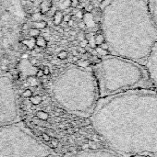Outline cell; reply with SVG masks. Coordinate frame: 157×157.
I'll return each instance as SVG.
<instances>
[{
	"instance_id": "cell-4",
	"label": "cell",
	"mask_w": 157,
	"mask_h": 157,
	"mask_svg": "<svg viewBox=\"0 0 157 157\" xmlns=\"http://www.w3.org/2000/svg\"><path fill=\"white\" fill-rule=\"evenodd\" d=\"M56 101L67 111L80 117H91L100 98L96 79L91 73H67L53 87Z\"/></svg>"
},
{
	"instance_id": "cell-1",
	"label": "cell",
	"mask_w": 157,
	"mask_h": 157,
	"mask_svg": "<svg viewBox=\"0 0 157 157\" xmlns=\"http://www.w3.org/2000/svg\"><path fill=\"white\" fill-rule=\"evenodd\" d=\"M92 124L122 157H157V91L137 89L99 98Z\"/></svg>"
},
{
	"instance_id": "cell-21",
	"label": "cell",
	"mask_w": 157,
	"mask_h": 157,
	"mask_svg": "<svg viewBox=\"0 0 157 157\" xmlns=\"http://www.w3.org/2000/svg\"><path fill=\"white\" fill-rule=\"evenodd\" d=\"M73 18V16L69 13V14H67V15H64V17H63V22H65V23H68L70 19H72Z\"/></svg>"
},
{
	"instance_id": "cell-11",
	"label": "cell",
	"mask_w": 157,
	"mask_h": 157,
	"mask_svg": "<svg viewBox=\"0 0 157 157\" xmlns=\"http://www.w3.org/2000/svg\"><path fill=\"white\" fill-rule=\"evenodd\" d=\"M148 5L152 17L157 25V0H148Z\"/></svg>"
},
{
	"instance_id": "cell-9",
	"label": "cell",
	"mask_w": 157,
	"mask_h": 157,
	"mask_svg": "<svg viewBox=\"0 0 157 157\" xmlns=\"http://www.w3.org/2000/svg\"><path fill=\"white\" fill-rule=\"evenodd\" d=\"M53 1L54 0H43L41 5H40V13L41 15H45L46 13L49 12L53 6Z\"/></svg>"
},
{
	"instance_id": "cell-35",
	"label": "cell",
	"mask_w": 157,
	"mask_h": 157,
	"mask_svg": "<svg viewBox=\"0 0 157 157\" xmlns=\"http://www.w3.org/2000/svg\"><path fill=\"white\" fill-rule=\"evenodd\" d=\"M96 1H97V2H99L100 4H102V3H103V2H104L105 0H96Z\"/></svg>"
},
{
	"instance_id": "cell-23",
	"label": "cell",
	"mask_w": 157,
	"mask_h": 157,
	"mask_svg": "<svg viewBox=\"0 0 157 157\" xmlns=\"http://www.w3.org/2000/svg\"><path fill=\"white\" fill-rule=\"evenodd\" d=\"M79 45H80V47H81V48H86V46L88 45V40H81L80 41V43H79Z\"/></svg>"
},
{
	"instance_id": "cell-2",
	"label": "cell",
	"mask_w": 157,
	"mask_h": 157,
	"mask_svg": "<svg viewBox=\"0 0 157 157\" xmlns=\"http://www.w3.org/2000/svg\"><path fill=\"white\" fill-rule=\"evenodd\" d=\"M102 31L108 51L144 65L157 44V25L148 0H105Z\"/></svg>"
},
{
	"instance_id": "cell-18",
	"label": "cell",
	"mask_w": 157,
	"mask_h": 157,
	"mask_svg": "<svg viewBox=\"0 0 157 157\" xmlns=\"http://www.w3.org/2000/svg\"><path fill=\"white\" fill-rule=\"evenodd\" d=\"M95 51H96V52H97V55H101V56H103V57L107 56V55H109V54H110L109 51L103 50V49H102V48H100L99 46H97V47L95 48Z\"/></svg>"
},
{
	"instance_id": "cell-25",
	"label": "cell",
	"mask_w": 157,
	"mask_h": 157,
	"mask_svg": "<svg viewBox=\"0 0 157 157\" xmlns=\"http://www.w3.org/2000/svg\"><path fill=\"white\" fill-rule=\"evenodd\" d=\"M77 40H78L79 41L84 40V34H83L82 32H80L79 34H77Z\"/></svg>"
},
{
	"instance_id": "cell-30",
	"label": "cell",
	"mask_w": 157,
	"mask_h": 157,
	"mask_svg": "<svg viewBox=\"0 0 157 157\" xmlns=\"http://www.w3.org/2000/svg\"><path fill=\"white\" fill-rule=\"evenodd\" d=\"M78 26H79L81 29H86V26H85V23L83 22V20H82V21H81V22H79Z\"/></svg>"
},
{
	"instance_id": "cell-28",
	"label": "cell",
	"mask_w": 157,
	"mask_h": 157,
	"mask_svg": "<svg viewBox=\"0 0 157 157\" xmlns=\"http://www.w3.org/2000/svg\"><path fill=\"white\" fill-rule=\"evenodd\" d=\"M43 75H43V69H39V70L37 71V73H36V76H37V77H42Z\"/></svg>"
},
{
	"instance_id": "cell-32",
	"label": "cell",
	"mask_w": 157,
	"mask_h": 157,
	"mask_svg": "<svg viewBox=\"0 0 157 157\" xmlns=\"http://www.w3.org/2000/svg\"><path fill=\"white\" fill-rule=\"evenodd\" d=\"M67 24H68V26H69V27H72V26L74 25V21H73V19H70V20H69V21H68Z\"/></svg>"
},
{
	"instance_id": "cell-17",
	"label": "cell",
	"mask_w": 157,
	"mask_h": 157,
	"mask_svg": "<svg viewBox=\"0 0 157 157\" xmlns=\"http://www.w3.org/2000/svg\"><path fill=\"white\" fill-rule=\"evenodd\" d=\"M41 34V30L38 29H35V28H31L28 31V35L31 37V38H36L38 36H40Z\"/></svg>"
},
{
	"instance_id": "cell-13",
	"label": "cell",
	"mask_w": 157,
	"mask_h": 157,
	"mask_svg": "<svg viewBox=\"0 0 157 157\" xmlns=\"http://www.w3.org/2000/svg\"><path fill=\"white\" fill-rule=\"evenodd\" d=\"M21 43L23 45L26 46V48L28 50H34L35 48V40H34V38H31V39H26V40H23L21 41Z\"/></svg>"
},
{
	"instance_id": "cell-6",
	"label": "cell",
	"mask_w": 157,
	"mask_h": 157,
	"mask_svg": "<svg viewBox=\"0 0 157 157\" xmlns=\"http://www.w3.org/2000/svg\"><path fill=\"white\" fill-rule=\"evenodd\" d=\"M19 122V110L12 87L0 81V129Z\"/></svg>"
},
{
	"instance_id": "cell-8",
	"label": "cell",
	"mask_w": 157,
	"mask_h": 157,
	"mask_svg": "<svg viewBox=\"0 0 157 157\" xmlns=\"http://www.w3.org/2000/svg\"><path fill=\"white\" fill-rule=\"evenodd\" d=\"M144 67L155 89L157 91V44L155 46L148 60L146 61Z\"/></svg>"
},
{
	"instance_id": "cell-3",
	"label": "cell",
	"mask_w": 157,
	"mask_h": 157,
	"mask_svg": "<svg viewBox=\"0 0 157 157\" xmlns=\"http://www.w3.org/2000/svg\"><path fill=\"white\" fill-rule=\"evenodd\" d=\"M93 66L100 98L131 90L155 89L144 65L136 62L107 55Z\"/></svg>"
},
{
	"instance_id": "cell-24",
	"label": "cell",
	"mask_w": 157,
	"mask_h": 157,
	"mask_svg": "<svg viewBox=\"0 0 157 157\" xmlns=\"http://www.w3.org/2000/svg\"><path fill=\"white\" fill-rule=\"evenodd\" d=\"M94 8H93V5H88L86 7H85V10L87 11V12H89V13H92V11L93 10Z\"/></svg>"
},
{
	"instance_id": "cell-10",
	"label": "cell",
	"mask_w": 157,
	"mask_h": 157,
	"mask_svg": "<svg viewBox=\"0 0 157 157\" xmlns=\"http://www.w3.org/2000/svg\"><path fill=\"white\" fill-rule=\"evenodd\" d=\"M63 17H64V14L62 11L60 10H56L54 15H53V24L57 27V26H60L63 22Z\"/></svg>"
},
{
	"instance_id": "cell-31",
	"label": "cell",
	"mask_w": 157,
	"mask_h": 157,
	"mask_svg": "<svg viewBox=\"0 0 157 157\" xmlns=\"http://www.w3.org/2000/svg\"><path fill=\"white\" fill-rule=\"evenodd\" d=\"M30 63H31V64H36V63H37V59H35V58H31L30 59Z\"/></svg>"
},
{
	"instance_id": "cell-7",
	"label": "cell",
	"mask_w": 157,
	"mask_h": 157,
	"mask_svg": "<svg viewBox=\"0 0 157 157\" xmlns=\"http://www.w3.org/2000/svg\"><path fill=\"white\" fill-rule=\"evenodd\" d=\"M63 157H122L109 148H91L70 154Z\"/></svg>"
},
{
	"instance_id": "cell-16",
	"label": "cell",
	"mask_w": 157,
	"mask_h": 157,
	"mask_svg": "<svg viewBox=\"0 0 157 157\" xmlns=\"http://www.w3.org/2000/svg\"><path fill=\"white\" fill-rule=\"evenodd\" d=\"M93 39H94V43H95L96 47L100 46L101 44H103L105 41V36L103 35V33H96L93 36Z\"/></svg>"
},
{
	"instance_id": "cell-26",
	"label": "cell",
	"mask_w": 157,
	"mask_h": 157,
	"mask_svg": "<svg viewBox=\"0 0 157 157\" xmlns=\"http://www.w3.org/2000/svg\"><path fill=\"white\" fill-rule=\"evenodd\" d=\"M100 48H102L103 50H105V51H108V49H109V47H108V44L105 41L103 44H101L100 46H99Z\"/></svg>"
},
{
	"instance_id": "cell-14",
	"label": "cell",
	"mask_w": 157,
	"mask_h": 157,
	"mask_svg": "<svg viewBox=\"0 0 157 157\" xmlns=\"http://www.w3.org/2000/svg\"><path fill=\"white\" fill-rule=\"evenodd\" d=\"M57 10L63 11L70 7V0H59L57 3Z\"/></svg>"
},
{
	"instance_id": "cell-19",
	"label": "cell",
	"mask_w": 157,
	"mask_h": 157,
	"mask_svg": "<svg viewBox=\"0 0 157 157\" xmlns=\"http://www.w3.org/2000/svg\"><path fill=\"white\" fill-rule=\"evenodd\" d=\"M77 65L80 67H89L91 66V63L89 60H79L77 62Z\"/></svg>"
},
{
	"instance_id": "cell-27",
	"label": "cell",
	"mask_w": 157,
	"mask_h": 157,
	"mask_svg": "<svg viewBox=\"0 0 157 157\" xmlns=\"http://www.w3.org/2000/svg\"><path fill=\"white\" fill-rule=\"evenodd\" d=\"M43 75H48L50 74V70H49V67L48 66H44L43 69Z\"/></svg>"
},
{
	"instance_id": "cell-15",
	"label": "cell",
	"mask_w": 157,
	"mask_h": 157,
	"mask_svg": "<svg viewBox=\"0 0 157 157\" xmlns=\"http://www.w3.org/2000/svg\"><path fill=\"white\" fill-rule=\"evenodd\" d=\"M47 27V22L45 20H35L33 21L32 23V27L31 28H35V29H43Z\"/></svg>"
},
{
	"instance_id": "cell-29",
	"label": "cell",
	"mask_w": 157,
	"mask_h": 157,
	"mask_svg": "<svg viewBox=\"0 0 157 157\" xmlns=\"http://www.w3.org/2000/svg\"><path fill=\"white\" fill-rule=\"evenodd\" d=\"M76 17H79V18H81V19H82V17H83V12H82V10H79V12L77 13Z\"/></svg>"
},
{
	"instance_id": "cell-12",
	"label": "cell",
	"mask_w": 157,
	"mask_h": 157,
	"mask_svg": "<svg viewBox=\"0 0 157 157\" xmlns=\"http://www.w3.org/2000/svg\"><path fill=\"white\" fill-rule=\"evenodd\" d=\"M35 40V45L41 49H43V48H46L47 46V40L43 36H38L34 39Z\"/></svg>"
},
{
	"instance_id": "cell-36",
	"label": "cell",
	"mask_w": 157,
	"mask_h": 157,
	"mask_svg": "<svg viewBox=\"0 0 157 157\" xmlns=\"http://www.w3.org/2000/svg\"><path fill=\"white\" fill-rule=\"evenodd\" d=\"M73 55H78V52H77V51H75V52H73Z\"/></svg>"
},
{
	"instance_id": "cell-5",
	"label": "cell",
	"mask_w": 157,
	"mask_h": 157,
	"mask_svg": "<svg viewBox=\"0 0 157 157\" xmlns=\"http://www.w3.org/2000/svg\"><path fill=\"white\" fill-rule=\"evenodd\" d=\"M0 157H58L19 121L0 129Z\"/></svg>"
},
{
	"instance_id": "cell-22",
	"label": "cell",
	"mask_w": 157,
	"mask_h": 157,
	"mask_svg": "<svg viewBox=\"0 0 157 157\" xmlns=\"http://www.w3.org/2000/svg\"><path fill=\"white\" fill-rule=\"evenodd\" d=\"M80 5V0H70V7L76 8Z\"/></svg>"
},
{
	"instance_id": "cell-34",
	"label": "cell",
	"mask_w": 157,
	"mask_h": 157,
	"mask_svg": "<svg viewBox=\"0 0 157 157\" xmlns=\"http://www.w3.org/2000/svg\"><path fill=\"white\" fill-rule=\"evenodd\" d=\"M69 35L70 36H77V32L74 30H69Z\"/></svg>"
},
{
	"instance_id": "cell-33",
	"label": "cell",
	"mask_w": 157,
	"mask_h": 157,
	"mask_svg": "<svg viewBox=\"0 0 157 157\" xmlns=\"http://www.w3.org/2000/svg\"><path fill=\"white\" fill-rule=\"evenodd\" d=\"M78 52H80L81 53H82V54H83V53H85V52H86V50H85L84 48H81H81H79V51H78Z\"/></svg>"
},
{
	"instance_id": "cell-20",
	"label": "cell",
	"mask_w": 157,
	"mask_h": 157,
	"mask_svg": "<svg viewBox=\"0 0 157 157\" xmlns=\"http://www.w3.org/2000/svg\"><path fill=\"white\" fill-rule=\"evenodd\" d=\"M68 52L67 51H65V50L60 51V52L57 53V58H58L59 60H66V59L68 58Z\"/></svg>"
}]
</instances>
